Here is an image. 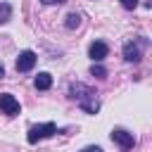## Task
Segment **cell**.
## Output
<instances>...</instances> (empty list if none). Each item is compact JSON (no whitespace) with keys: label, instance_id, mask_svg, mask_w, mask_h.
Returning <instances> with one entry per match:
<instances>
[{"label":"cell","instance_id":"obj_1","mask_svg":"<svg viewBox=\"0 0 152 152\" xmlns=\"http://www.w3.org/2000/svg\"><path fill=\"white\" fill-rule=\"evenodd\" d=\"M71 97L78 102V107H81L83 112H88V114H97L100 102H97L95 93H93L88 86H83V83H74V86H71Z\"/></svg>","mask_w":152,"mask_h":152},{"label":"cell","instance_id":"obj_2","mask_svg":"<svg viewBox=\"0 0 152 152\" xmlns=\"http://www.w3.org/2000/svg\"><path fill=\"white\" fill-rule=\"evenodd\" d=\"M55 133H57V126H55L52 121H48V124L31 126V128H28V135H26V140H28L31 145H36L38 140H43V138H50V135H55Z\"/></svg>","mask_w":152,"mask_h":152},{"label":"cell","instance_id":"obj_3","mask_svg":"<svg viewBox=\"0 0 152 152\" xmlns=\"http://www.w3.org/2000/svg\"><path fill=\"white\" fill-rule=\"evenodd\" d=\"M0 112H2V114H7V116H17V114L21 112V107H19V100H17L14 95H7V93H2V95H0Z\"/></svg>","mask_w":152,"mask_h":152},{"label":"cell","instance_id":"obj_4","mask_svg":"<svg viewBox=\"0 0 152 152\" xmlns=\"http://www.w3.org/2000/svg\"><path fill=\"white\" fill-rule=\"evenodd\" d=\"M112 140H114L121 150H131V147L135 145L133 133H128V131H124V128H114V131H112Z\"/></svg>","mask_w":152,"mask_h":152},{"label":"cell","instance_id":"obj_5","mask_svg":"<svg viewBox=\"0 0 152 152\" xmlns=\"http://www.w3.org/2000/svg\"><path fill=\"white\" fill-rule=\"evenodd\" d=\"M36 52L33 50H24V52H19V57H17V71H31L33 66H36Z\"/></svg>","mask_w":152,"mask_h":152},{"label":"cell","instance_id":"obj_6","mask_svg":"<svg viewBox=\"0 0 152 152\" xmlns=\"http://www.w3.org/2000/svg\"><path fill=\"white\" fill-rule=\"evenodd\" d=\"M107 52H109V48H107L102 40H95V43H90V48H88V55H90L93 62H102V59L107 57Z\"/></svg>","mask_w":152,"mask_h":152},{"label":"cell","instance_id":"obj_7","mask_svg":"<svg viewBox=\"0 0 152 152\" xmlns=\"http://www.w3.org/2000/svg\"><path fill=\"white\" fill-rule=\"evenodd\" d=\"M124 59L126 62H140V50H138V45L133 40L124 45Z\"/></svg>","mask_w":152,"mask_h":152},{"label":"cell","instance_id":"obj_8","mask_svg":"<svg viewBox=\"0 0 152 152\" xmlns=\"http://www.w3.org/2000/svg\"><path fill=\"white\" fill-rule=\"evenodd\" d=\"M50 86H52V76H50L48 71H40V74L36 76V88H38V90H48Z\"/></svg>","mask_w":152,"mask_h":152},{"label":"cell","instance_id":"obj_9","mask_svg":"<svg viewBox=\"0 0 152 152\" xmlns=\"http://www.w3.org/2000/svg\"><path fill=\"white\" fill-rule=\"evenodd\" d=\"M12 19V5L10 2H0V24H7Z\"/></svg>","mask_w":152,"mask_h":152},{"label":"cell","instance_id":"obj_10","mask_svg":"<svg viewBox=\"0 0 152 152\" xmlns=\"http://www.w3.org/2000/svg\"><path fill=\"white\" fill-rule=\"evenodd\" d=\"M78 24H81V14H76V12L66 14V21H64V26H66V28H76Z\"/></svg>","mask_w":152,"mask_h":152},{"label":"cell","instance_id":"obj_11","mask_svg":"<svg viewBox=\"0 0 152 152\" xmlns=\"http://www.w3.org/2000/svg\"><path fill=\"white\" fill-rule=\"evenodd\" d=\"M90 74H93L95 78H104V76H107V69L100 66V64H93V66H90Z\"/></svg>","mask_w":152,"mask_h":152},{"label":"cell","instance_id":"obj_12","mask_svg":"<svg viewBox=\"0 0 152 152\" xmlns=\"http://www.w3.org/2000/svg\"><path fill=\"white\" fill-rule=\"evenodd\" d=\"M121 5H124L126 10H133V7L138 5V0H121Z\"/></svg>","mask_w":152,"mask_h":152},{"label":"cell","instance_id":"obj_13","mask_svg":"<svg viewBox=\"0 0 152 152\" xmlns=\"http://www.w3.org/2000/svg\"><path fill=\"white\" fill-rule=\"evenodd\" d=\"M81 152H102V147H97V145H90V147H83Z\"/></svg>","mask_w":152,"mask_h":152},{"label":"cell","instance_id":"obj_14","mask_svg":"<svg viewBox=\"0 0 152 152\" xmlns=\"http://www.w3.org/2000/svg\"><path fill=\"white\" fill-rule=\"evenodd\" d=\"M43 5H62V2H66V0H40Z\"/></svg>","mask_w":152,"mask_h":152},{"label":"cell","instance_id":"obj_15","mask_svg":"<svg viewBox=\"0 0 152 152\" xmlns=\"http://www.w3.org/2000/svg\"><path fill=\"white\" fill-rule=\"evenodd\" d=\"M2 76H5V69H2V64H0V81H2Z\"/></svg>","mask_w":152,"mask_h":152}]
</instances>
